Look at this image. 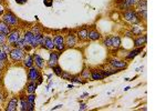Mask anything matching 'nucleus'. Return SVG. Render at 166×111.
Listing matches in <instances>:
<instances>
[{"label":"nucleus","mask_w":166,"mask_h":111,"mask_svg":"<svg viewBox=\"0 0 166 111\" xmlns=\"http://www.w3.org/2000/svg\"><path fill=\"white\" fill-rule=\"evenodd\" d=\"M3 13H5V8H3V6L0 5V17H2Z\"/></svg>","instance_id":"nucleus-38"},{"label":"nucleus","mask_w":166,"mask_h":111,"mask_svg":"<svg viewBox=\"0 0 166 111\" xmlns=\"http://www.w3.org/2000/svg\"><path fill=\"white\" fill-rule=\"evenodd\" d=\"M2 21L5 23H7L9 27H15L19 23V20H18L17 16L15 15L11 11H7V12L3 13L2 16Z\"/></svg>","instance_id":"nucleus-2"},{"label":"nucleus","mask_w":166,"mask_h":111,"mask_svg":"<svg viewBox=\"0 0 166 111\" xmlns=\"http://www.w3.org/2000/svg\"><path fill=\"white\" fill-rule=\"evenodd\" d=\"M146 30L145 26H142V25H133V27L131 28V32L133 33V36H140L142 35V32Z\"/></svg>","instance_id":"nucleus-13"},{"label":"nucleus","mask_w":166,"mask_h":111,"mask_svg":"<svg viewBox=\"0 0 166 111\" xmlns=\"http://www.w3.org/2000/svg\"><path fill=\"white\" fill-rule=\"evenodd\" d=\"M33 62L35 63V67L38 69H43L45 66V62L43 60V58L40 57L39 55H37V53H35V56H33Z\"/></svg>","instance_id":"nucleus-14"},{"label":"nucleus","mask_w":166,"mask_h":111,"mask_svg":"<svg viewBox=\"0 0 166 111\" xmlns=\"http://www.w3.org/2000/svg\"><path fill=\"white\" fill-rule=\"evenodd\" d=\"M32 39H33V33L31 32V30H28V31H25V32L23 33L22 40H23V45H25V50L30 47Z\"/></svg>","instance_id":"nucleus-11"},{"label":"nucleus","mask_w":166,"mask_h":111,"mask_svg":"<svg viewBox=\"0 0 166 111\" xmlns=\"http://www.w3.org/2000/svg\"><path fill=\"white\" fill-rule=\"evenodd\" d=\"M18 108V99L17 98H11V100L9 101V104H7V111H15Z\"/></svg>","instance_id":"nucleus-20"},{"label":"nucleus","mask_w":166,"mask_h":111,"mask_svg":"<svg viewBox=\"0 0 166 111\" xmlns=\"http://www.w3.org/2000/svg\"><path fill=\"white\" fill-rule=\"evenodd\" d=\"M42 48L47 49V50H50L52 51L53 49H54V42H53V39L51 38V37H49V36H45L44 38H43V41H42Z\"/></svg>","instance_id":"nucleus-10"},{"label":"nucleus","mask_w":166,"mask_h":111,"mask_svg":"<svg viewBox=\"0 0 166 111\" xmlns=\"http://www.w3.org/2000/svg\"><path fill=\"white\" fill-rule=\"evenodd\" d=\"M142 50H143V47H140V48L135 49V50L130 51V52H128L127 55H126L125 59H126V60H132V59H133V58H135V57L138 55V53L142 52Z\"/></svg>","instance_id":"nucleus-21"},{"label":"nucleus","mask_w":166,"mask_h":111,"mask_svg":"<svg viewBox=\"0 0 166 111\" xmlns=\"http://www.w3.org/2000/svg\"><path fill=\"white\" fill-rule=\"evenodd\" d=\"M100 38H101V33L98 30H95V29L88 30V39H90L92 41H95V40H99Z\"/></svg>","instance_id":"nucleus-16"},{"label":"nucleus","mask_w":166,"mask_h":111,"mask_svg":"<svg viewBox=\"0 0 166 111\" xmlns=\"http://www.w3.org/2000/svg\"><path fill=\"white\" fill-rule=\"evenodd\" d=\"M1 50H2L6 55H9V53L11 52V50H12V48H11V45H10V43H3V45L1 46Z\"/></svg>","instance_id":"nucleus-29"},{"label":"nucleus","mask_w":166,"mask_h":111,"mask_svg":"<svg viewBox=\"0 0 166 111\" xmlns=\"http://www.w3.org/2000/svg\"><path fill=\"white\" fill-rule=\"evenodd\" d=\"M20 38H21L20 30L15 29V30H11L10 32H9V35L7 36V41H8V43H10L11 46H13Z\"/></svg>","instance_id":"nucleus-5"},{"label":"nucleus","mask_w":166,"mask_h":111,"mask_svg":"<svg viewBox=\"0 0 166 111\" xmlns=\"http://www.w3.org/2000/svg\"><path fill=\"white\" fill-rule=\"evenodd\" d=\"M53 42H54V48L58 51H63L66 49V40L62 35H55L53 37Z\"/></svg>","instance_id":"nucleus-3"},{"label":"nucleus","mask_w":166,"mask_h":111,"mask_svg":"<svg viewBox=\"0 0 166 111\" xmlns=\"http://www.w3.org/2000/svg\"><path fill=\"white\" fill-rule=\"evenodd\" d=\"M40 83H42V77H39V79H38V84H40Z\"/></svg>","instance_id":"nucleus-41"},{"label":"nucleus","mask_w":166,"mask_h":111,"mask_svg":"<svg viewBox=\"0 0 166 111\" xmlns=\"http://www.w3.org/2000/svg\"><path fill=\"white\" fill-rule=\"evenodd\" d=\"M86 108V106L85 104H81V107H80V110H84V109Z\"/></svg>","instance_id":"nucleus-42"},{"label":"nucleus","mask_w":166,"mask_h":111,"mask_svg":"<svg viewBox=\"0 0 166 111\" xmlns=\"http://www.w3.org/2000/svg\"><path fill=\"white\" fill-rule=\"evenodd\" d=\"M91 78L93 80H102L104 79V76L101 72V69H93L91 70Z\"/></svg>","instance_id":"nucleus-19"},{"label":"nucleus","mask_w":166,"mask_h":111,"mask_svg":"<svg viewBox=\"0 0 166 111\" xmlns=\"http://www.w3.org/2000/svg\"><path fill=\"white\" fill-rule=\"evenodd\" d=\"M16 2L19 3V5H23V3L27 2V0H16Z\"/></svg>","instance_id":"nucleus-39"},{"label":"nucleus","mask_w":166,"mask_h":111,"mask_svg":"<svg viewBox=\"0 0 166 111\" xmlns=\"http://www.w3.org/2000/svg\"><path fill=\"white\" fill-rule=\"evenodd\" d=\"M25 57V50L20 48H13L10 52V58L15 62H19L21 61Z\"/></svg>","instance_id":"nucleus-4"},{"label":"nucleus","mask_w":166,"mask_h":111,"mask_svg":"<svg viewBox=\"0 0 166 111\" xmlns=\"http://www.w3.org/2000/svg\"><path fill=\"white\" fill-rule=\"evenodd\" d=\"M22 62H23V66L29 69H30L31 67H33V65H35V62H33V57L31 55H25L22 59Z\"/></svg>","instance_id":"nucleus-15"},{"label":"nucleus","mask_w":166,"mask_h":111,"mask_svg":"<svg viewBox=\"0 0 166 111\" xmlns=\"http://www.w3.org/2000/svg\"><path fill=\"white\" fill-rule=\"evenodd\" d=\"M20 106H21V110L22 111H29V104H28L27 97L21 96L20 97Z\"/></svg>","instance_id":"nucleus-24"},{"label":"nucleus","mask_w":166,"mask_h":111,"mask_svg":"<svg viewBox=\"0 0 166 111\" xmlns=\"http://www.w3.org/2000/svg\"><path fill=\"white\" fill-rule=\"evenodd\" d=\"M31 32H32L33 35H37V33H41V30H40V28H39L38 26H35V27L31 29Z\"/></svg>","instance_id":"nucleus-36"},{"label":"nucleus","mask_w":166,"mask_h":111,"mask_svg":"<svg viewBox=\"0 0 166 111\" xmlns=\"http://www.w3.org/2000/svg\"><path fill=\"white\" fill-rule=\"evenodd\" d=\"M138 15V17H140V19H143L144 21L146 20V18H147V10H141V11H136Z\"/></svg>","instance_id":"nucleus-30"},{"label":"nucleus","mask_w":166,"mask_h":111,"mask_svg":"<svg viewBox=\"0 0 166 111\" xmlns=\"http://www.w3.org/2000/svg\"><path fill=\"white\" fill-rule=\"evenodd\" d=\"M78 38L82 41H85L88 39V29L86 28H83L81 30H79L78 32Z\"/></svg>","instance_id":"nucleus-27"},{"label":"nucleus","mask_w":166,"mask_h":111,"mask_svg":"<svg viewBox=\"0 0 166 111\" xmlns=\"http://www.w3.org/2000/svg\"><path fill=\"white\" fill-rule=\"evenodd\" d=\"M40 71H39L38 68H35V67H31L29 69V72H28V79L29 81H37L40 77Z\"/></svg>","instance_id":"nucleus-8"},{"label":"nucleus","mask_w":166,"mask_h":111,"mask_svg":"<svg viewBox=\"0 0 166 111\" xmlns=\"http://www.w3.org/2000/svg\"><path fill=\"white\" fill-rule=\"evenodd\" d=\"M5 68V62L2 60H0V70H2Z\"/></svg>","instance_id":"nucleus-40"},{"label":"nucleus","mask_w":166,"mask_h":111,"mask_svg":"<svg viewBox=\"0 0 166 111\" xmlns=\"http://www.w3.org/2000/svg\"><path fill=\"white\" fill-rule=\"evenodd\" d=\"M110 65L113 67L114 69L116 70H123L127 67V63L125 62L124 60H118V59H112L110 61Z\"/></svg>","instance_id":"nucleus-7"},{"label":"nucleus","mask_w":166,"mask_h":111,"mask_svg":"<svg viewBox=\"0 0 166 111\" xmlns=\"http://www.w3.org/2000/svg\"><path fill=\"white\" fill-rule=\"evenodd\" d=\"M61 77H62V78H64V79H71L70 75H69L68 72H63V71H62V75H61Z\"/></svg>","instance_id":"nucleus-37"},{"label":"nucleus","mask_w":166,"mask_h":111,"mask_svg":"<svg viewBox=\"0 0 166 111\" xmlns=\"http://www.w3.org/2000/svg\"><path fill=\"white\" fill-rule=\"evenodd\" d=\"M111 39H112V48L114 49H118L121 47V38L118 36H111Z\"/></svg>","instance_id":"nucleus-22"},{"label":"nucleus","mask_w":166,"mask_h":111,"mask_svg":"<svg viewBox=\"0 0 166 111\" xmlns=\"http://www.w3.org/2000/svg\"><path fill=\"white\" fill-rule=\"evenodd\" d=\"M82 78H84V79L91 78V72L88 70V69H84V70H83V72H82Z\"/></svg>","instance_id":"nucleus-34"},{"label":"nucleus","mask_w":166,"mask_h":111,"mask_svg":"<svg viewBox=\"0 0 166 111\" xmlns=\"http://www.w3.org/2000/svg\"><path fill=\"white\" fill-rule=\"evenodd\" d=\"M60 58V51H51L50 52V58L48 61V66L50 68H53L54 66L58 65V60Z\"/></svg>","instance_id":"nucleus-6"},{"label":"nucleus","mask_w":166,"mask_h":111,"mask_svg":"<svg viewBox=\"0 0 166 111\" xmlns=\"http://www.w3.org/2000/svg\"><path fill=\"white\" fill-rule=\"evenodd\" d=\"M0 99H2V97H1V94H0Z\"/></svg>","instance_id":"nucleus-44"},{"label":"nucleus","mask_w":166,"mask_h":111,"mask_svg":"<svg viewBox=\"0 0 166 111\" xmlns=\"http://www.w3.org/2000/svg\"><path fill=\"white\" fill-rule=\"evenodd\" d=\"M6 42H7V35L0 32V45L2 46L3 43H6Z\"/></svg>","instance_id":"nucleus-33"},{"label":"nucleus","mask_w":166,"mask_h":111,"mask_svg":"<svg viewBox=\"0 0 166 111\" xmlns=\"http://www.w3.org/2000/svg\"><path fill=\"white\" fill-rule=\"evenodd\" d=\"M1 78H2V75H1V70H0V83H1Z\"/></svg>","instance_id":"nucleus-43"},{"label":"nucleus","mask_w":166,"mask_h":111,"mask_svg":"<svg viewBox=\"0 0 166 111\" xmlns=\"http://www.w3.org/2000/svg\"><path fill=\"white\" fill-rule=\"evenodd\" d=\"M43 38H44V36L42 35V32L37 33V35H33V39H32V41H31L30 47L31 48H38L39 46L42 45Z\"/></svg>","instance_id":"nucleus-9"},{"label":"nucleus","mask_w":166,"mask_h":111,"mask_svg":"<svg viewBox=\"0 0 166 111\" xmlns=\"http://www.w3.org/2000/svg\"><path fill=\"white\" fill-rule=\"evenodd\" d=\"M135 6H136V8H137V11L147 10V1H146V0H138Z\"/></svg>","instance_id":"nucleus-26"},{"label":"nucleus","mask_w":166,"mask_h":111,"mask_svg":"<svg viewBox=\"0 0 166 111\" xmlns=\"http://www.w3.org/2000/svg\"><path fill=\"white\" fill-rule=\"evenodd\" d=\"M146 42H147V36L146 35H140L134 39V46H135L136 48L144 47L146 45Z\"/></svg>","instance_id":"nucleus-12"},{"label":"nucleus","mask_w":166,"mask_h":111,"mask_svg":"<svg viewBox=\"0 0 166 111\" xmlns=\"http://www.w3.org/2000/svg\"><path fill=\"white\" fill-rule=\"evenodd\" d=\"M123 17H124V19H125L126 21L133 23V25H138V23H142V20L140 19V17H138L137 12H136L135 10H133V9H127V10L124 11Z\"/></svg>","instance_id":"nucleus-1"},{"label":"nucleus","mask_w":166,"mask_h":111,"mask_svg":"<svg viewBox=\"0 0 166 111\" xmlns=\"http://www.w3.org/2000/svg\"><path fill=\"white\" fill-rule=\"evenodd\" d=\"M64 40H66V45L68 46V47H74V46L76 45V38L73 33H69Z\"/></svg>","instance_id":"nucleus-18"},{"label":"nucleus","mask_w":166,"mask_h":111,"mask_svg":"<svg viewBox=\"0 0 166 111\" xmlns=\"http://www.w3.org/2000/svg\"><path fill=\"white\" fill-rule=\"evenodd\" d=\"M53 71H54V73L57 75V76H59V77H61V75H62V69L60 68V67L57 65V66H54L53 67Z\"/></svg>","instance_id":"nucleus-31"},{"label":"nucleus","mask_w":166,"mask_h":111,"mask_svg":"<svg viewBox=\"0 0 166 111\" xmlns=\"http://www.w3.org/2000/svg\"><path fill=\"white\" fill-rule=\"evenodd\" d=\"M0 60H2L3 62H6V61L8 60V55H6L2 50L0 51Z\"/></svg>","instance_id":"nucleus-35"},{"label":"nucleus","mask_w":166,"mask_h":111,"mask_svg":"<svg viewBox=\"0 0 166 111\" xmlns=\"http://www.w3.org/2000/svg\"><path fill=\"white\" fill-rule=\"evenodd\" d=\"M137 1L138 0H123L122 1V3L120 5V8L121 9H126L127 10L128 8H131V7H133V6H135L136 3H137Z\"/></svg>","instance_id":"nucleus-17"},{"label":"nucleus","mask_w":166,"mask_h":111,"mask_svg":"<svg viewBox=\"0 0 166 111\" xmlns=\"http://www.w3.org/2000/svg\"><path fill=\"white\" fill-rule=\"evenodd\" d=\"M37 88H38V83H35V81H29L27 84V91L29 94H35Z\"/></svg>","instance_id":"nucleus-23"},{"label":"nucleus","mask_w":166,"mask_h":111,"mask_svg":"<svg viewBox=\"0 0 166 111\" xmlns=\"http://www.w3.org/2000/svg\"><path fill=\"white\" fill-rule=\"evenodd\" d=\"M27 100H28V104H29V111H32L35 110V94H30L29 96L27 97Z\"/></svg>","instance_id":"nucleus-25"},{"label":"nucleus","mask_w":166,"mask_h":111,"mask_svg":"<svg viewBox=\"0 0 166 111\" xmlns=\"http://www.w3.org/2000/svg\"><path fill=\"white\" fill-rule=\"evenodd\" d=\"M11 31L10 27L7 25V23H5L3 21H0V32L5 33V35H9V32Z\"/></svg>","instance_id":"nucleus-28"},{"label":"nucleus","mask_w":166,"mask_h":111,"mask_svg":"<svg viewBox=\"0 0 166 111\" xmlns=\"http://www.w3.org/2000/svg\"><path fill=\"white\" fill-rule=\"evenodd\" d=\"M0 51H1V45H0Z\"/></svg>","instance_id":"nucleus-45"},{"label":"nucleus","mask_w":166,"mask_h":111,"mask_svg":"<svg viewBox=\"0 0 166 111\" xmlns=\"http://www.w3.org/2000/svg\"><path fill=\"white\" fill-rule=\"evenodd\" d=\"M103 45L105 46V47H108V48H110L111 46H112V39H111V36L110 37H106V38L104 39Z\"/></svg>","instance_id":"nucleus-32"}]
</instances>
